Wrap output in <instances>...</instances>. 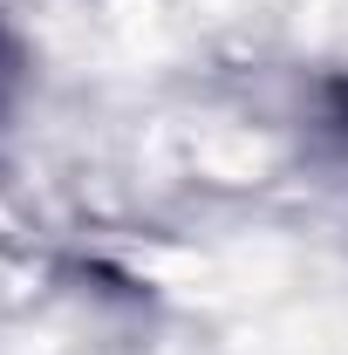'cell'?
<instances>
[{
	"label": "cell",
	"mask_w": 348,
	"mask_h": 355,
	"mask_svg": "<svg viewBox=\"0 0 348 355\" xmlns=\"http://www.w3.org/2000/svg\"><path fill=\"white\" fill-rule=\"evenodd\" d=\"M328 123L348 137V76H335V83H328Z\"/></svg>",
	"instance_id": "obj_1"
}]
</instances>
